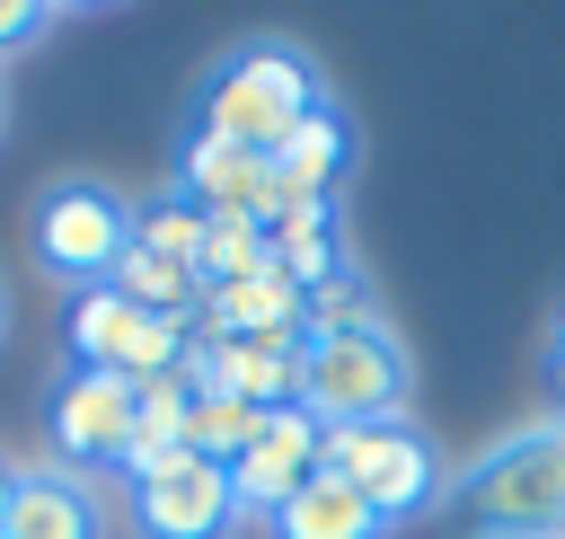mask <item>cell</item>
<instances>
[{"mask_svg": "<svg viewBox=\"0 0 565 539\" xmlns=\"http://www.w3.org/2000/svg\"><path fill=\"white\" fill-rule=\"evenodd\" d=\"M468 539H565V415H539L450 477Z\"/></svg>", "mask_w": 565, "mask_h": 539, "instance_id": "1", "label": "cell"}, {"mask_svg": "<svg viewBox=\"0 0 565 539\" xmlns=\"http://www.w3.org/2000/svg\"><path fill=\"white\" fill-rule=\"evenodd\" d=\"M327 106V80H318V62L300 53V44H238L221 71H212V88H203V115H194V133H212V141H238V150H282L309 115Z\"/></svg>", "mask_w": 565, "mask_h": 539, "instance_id": "2", "label": "cell"}, {"mask_svg": "<svg viewBox=\"0 0 565 539\" xmlns=\"http://www.w3.org/2000/svg\"><path fill=\"white\" fill-rule=\"evenodd\" d=\"M406 389H415V371H406V345L388 318L300 345V406L318 424H406Z\"/></svg>", "mask_w": 565, "mask_h": 539, "instance_id": "3", "label": "cell"}, {"mask_svg": "<svg viewBox=\"0 0 565 539\" xmlns=\"http://www.w3.org/2000/svg\"><path fill=\"white\" fill-rule=\"evenodd\" d=\"M26 247H35V265H44L62 292H88V283H106V274L124 265V247H132V203H124L115 186H97V177H62V186L35 194Z\"/></svg>", "mask_w": 565, "mask_h": 539, "instance_id": "4", "label": "cell"}, {"mask_svg": "<svg viewBox=\"0 0 565 539\" xmlns=\"http://www.w3.org/2000/svg\"><path fill=\"white\" fill-rule=\"evenodd\" d=\"M318 468L353 477L388 530H397V521H415V512H433V504L450 495L441 451H433L415 424H327V459H318Z\"/></svg>", "mask_w": 565, "mask_h": 539, "instance_id": "5", "label": "cell"}, {"mask_svg": "<svg viewBox=\"0 0 565 539\" xmlns=\"http://www.w3.org/2000/svg\"><path fill=\"white\" fill-rule=\"evenodd\" d=\"M44 424H53V451H62V468H124L132 459V424H141V389L124 380V371H88V362H71L62 371V389H53V406H44Z\"/></svg>", "mask_w": 565, "mask_h": 539, "instance_id": "6", "label": "cell"}, {"mask_svg": "<svg viewBox=\"0 0 565 539\" xmlns=\"http://www.w3.org/2000/svg\"><path fill=\"white\" fill-rule=\"evenodd\" d=\"M247 512L230 495V468L203 459V451H177L159 468L132 477V530L141 539H230Z\"/></svg>", "mask_w": 565, "mask_h": 539, "instance_id": "7", "label": "cell"}, {"mask_svg": "<svg viewBox=\"0 0 565 539\" xmlns=\"http://www.w3.org/2000/svg\"><path fill=\"white\" fill-rule=\"evenodd\" d=\"M177 203H194L203 221H274L282 212V186H274V159L265 150H238V141H212V133H185L177 150Z\"/></svg>", "mask_w": 565, "mask_h": 539, "instance_id": "8", "label": "cell"}, {"mask_svg": "<svg viewBox=\"0 0 565 539\" xmlns=\"http://www.w3.org/2000/svg\"><path fill=\"white\" fill-rule=\"evenodd\" d=\"M318 459H327V424H318L309 406H274V415H265V433L230 459V495H238V512L274 521V512L318 477Z\"/></svg>", "mask_w": 565, "mask_h": 539, "instance_id": "9", "label": "cell"}, {"mask_svg": "<svg viewBox=\"0 0 565 539\" xmlns=\"http://www.w3.org/2000/svg\"><path fill=\"white\" fill-rule=\"evenodd\" d=\"M300 345L309 336H203L185 353V389H230L247 406H300Z\"/></svg>", "mask_w": 565, "mask_h": 539, "instance_id": "10", "label": "cell"}, {"mask_svg": "<svg viewBox=\"0 0 565 539\" xmlns=\"http://www.w3.org/2000/svg\"><path fill=\"white\" fill-rule=\"evenodd\" d=\"M0 539H106V504L79 468L44 459V468H18L9 477V521Z\"/></svg>", "mask_w": 565, "mask_h": 539, "instance_id": "11", "label": "cell"}, {"mask_svg": "<svg viewBox=\"0 0 565 539\" xmlns=\"http://www.w3.org/2000/svg\"><path fill=\"white\" fill-rule=\"evenodd\" d=\"M203 336H309V300L274 265H256V274L203 292Z\"/></svg>", "mask_w": 565, "mask_h": 539, "instance_id": "12", "label": "cell"}, {"mask_svg": "<svg viewBox=\"0 0 565 539\" xmlns=\"http://www.w3.org/2000/svg\"><path fill=\"white\" fill-rule=\"evenodd\" d=\"M344 168H353V124H344L335 106H318V115L274 150V186H282V203H327V194L344 186Z\"/></svg>", "mask_w": 565, "mask_h": 539, "instance_id": "13", "label": "cell"}, {"mask_svg": "<svg viewBox=\"0 0 565 539\" xmlns=\"http://www.w3.org/2000/svg\"><path fill=\"white\" fill-rule=\"evenodd\" d=\"M265 530H274V539H388V521L371 512V495H362L353 477H335V468H318Z\"/></svg>", "mask_w": 565, "mask_h": 539, "instance_id": "14", "label": "cell"}, {"mask_svg": "<svg viewBox=\"0 0 565 539\" xmlns=\"http://www.w3.org/2000/svg\"><path fill=\"white\" fill-rule=\"evenodd\" d=\"M265 433V406H247V398H230V389H194V415H185V451H203V459H238L247 442Z\"/></svg>", "mask_w": 565, "mask_h": 539, "instance_id": "15", "label": "cell"}, {"mask_svg": "<svg viewBox=\"0 0 565 539\" xmlns=\"http://www.w3.org/2000/svg\"><path fill=\"white\" fill-rule=\"evenodd\" d=\"M132 247H150V256H168V265H194V274H203V212H194V203H177V194H159L150 212H132Z\"/></svg>", "mask_w": 565, "mask_h": 539, "instance_id": "16", "label": "cell"}, {"mask_svg": "<svg viewBox=\"0 0 565 539\" xmlns=\"http://www.w3.org/2000/svg\"><path fill=\"white\" fill-rule=\"evenodd\" d=\"M256 265H274L256 221H203V292H212V283H238V274H256Z\"/></svg>", "mask_w": 565, "mask_h": 539, "instance_id": "17", "label": "cell"}, {"mask_svg": "<svg viewBox=\"0 0 565 539\" xmlns=\"http://www.w3.org/2000/svg\"><path fill=\"white\" fill-rule=\"evenodd\" d=\"M380 309H371V292L353 283V265L327 283V292H309V336H353V327H371Z\"/></svg>", "mask_w": 565, "mask_h": 539, "instance_id": "18", "label": "cell"}, {"mask_svg": "<svg viewBox=\"0 0 565 539\" xmlns=\"http://www.w3.org/2000/svg\"><path fill=\"white\" fill-rule=\"evenodd\" d=\"M53 27H62V9H35V0H0V53L35 44V35H53Z\"/></svg>", "mask_w": 565, "mask_h": 539, "instance_id": "19", "label": "cell"}, {"mask_svg": "<svg viewBox=\"0 0 565 539\" xmlns=\"http://www.w3.org/2000/svg\"><path fill=\"white\" fill-rule=\"evenodd\" d=\"M9 477H18V468H0V521H9Z\"/></svg>", "mask_w": 565, "mask_h": 539, "instance_id": "20", "label": "cell"}, {"mask_svg": "<svg viewBox=\"0 0 565 539\" xmlns=\"http://www.w3.org/2000/svg\"><path fill=\"white\" fill-rule=\"evenodd\" d=\"M556 389H565V345H556Z\"/></svg>", "mask_w": 565, "mask_h": 539, "instance_id": "21", "label": "cell"}, {"mask_svg": "<svg viewBox=\"0 0 565 539\" xmlns=\"http://www.w3.org/2000/svg\"><path fill=\"white\" fill-rule=\"evenodd\" d=\"M0 327H9V292H0Z\"/></svg>", "mask_w": 565, "mask_h": 539, "instance_id": "22", "label": "cell"}]
</instances>
